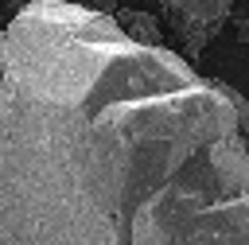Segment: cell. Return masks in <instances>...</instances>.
Here are the masks:
<instances>
[{
  "instance_id": "7a4b0ae2",
  "label": "cell",
  "mask_w": 249,
  "mask_h": 245,
  "mask_svg": "<svg viewBox=\"0 0 249 245\" xmlns=\"http://www.w3.org/2000/svg\"><path fill=\"white\" fill-rule=\"evenodd\" d=\"M233 0H163V23L179 39V54L191 62L206 51L210 39H218L222 23L230 19Z\"/></svg>"
},
{
  "instance_id": "5b68a950",
  "label": "cell",
  "mask_w": 249,
  "mask_h": 245,
  "mask_svg": "<svg viewBox=\"0 0 249 245\" xmlns=\"http://www.w3.org/2000/svg\"><path fill=\"white\" fill-rule=\"evenodd\" d=\"M237 39H241V43H249V19H245V16L237 19Z\"/></svg>"
},
{
  "instance_id": "277c9868",
  "label": "cell",
  "mask_w": 249,
  "mask_h": 245,
  "mask_svg": "<svg viewBox=\"0 0 249 245\" xmlns=\"http://www.w3.org/2000/svg\"><path fill=\"white\" fill-rule=\"evenodd\" d=\"M78 8H89V12H101V16H117V0H70Z\"/></svg>"
},
{
  "instance_id": "8992f818",
  "label": "cell",
  "mask_w": 249,
  "mask_h": 245,
  "mask_svg": "<svg viewBox=\"0 0 249 245\" xmlns=\"http://www.w3.org/2000/svg\"><path fill=\"white\" fill-rule=\"evenodd\" d=\"M245 19H249V12H245Z\"/></svg>"
},
{
  "instance_id": "3957f363",
  "label": "cell",
  "mask_w": 249,
  "mask_h": 245,
  "mask_svg": "<svg viewBox=\"0 0 249 245\" xmlns=\"http://www.w3.org/2000/svg\"><path fill=\"white\" fill-rule=\"evenodd\" d=\"M117 23L124 27V35H132L144 47H163V27L156 23V16L136 12V8H117Z\"/></svg>"
},
{
  "instance_id": "6da1fadb",
  "label": "cell",
  "mask_w": 249,
  "mask_h": 245,
  "mask_svg": "<svg viewBox=\"0 0 249 245\" xmlns=\"http://www.w3.org/2000/svg\"><path fill=\"white\" fill-rule=\"evenodd\" d=\"M245 109L117 16L27 0L0 27V245H249Z\"/></svg>"
}]
</instances>
